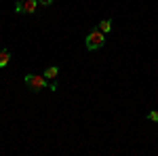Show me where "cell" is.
Segmentation results:
<instances>
[{
    "label": "cell",
    "mask_w": 158,
    "mask_h": 156,
    "mask_svg": "<svg viewBox=\"0 0 158 156\" xmlns=\"http://www.w3.org/2000/svg\"><path fill=\"white\" fill-rule=\"evenodd\" d=\"M59 65H47L44 70H42V74H44V78L47 80H57V76H59Z\"/></svg>",
    "instance_id": "5b68a950"
},
{
    "label": "cell",
    "mask_w": 158,
    "mask_h": 156,
    "mask_svg": "<svg viewBox=\"0 0 158 156\" xmlns=\"http://www.w3.org/2000/svg\"><path fill=\"white\" fill-rule=\"evenodd\" d=\"M146 118H148V120H152V122H158V110H152V112H148Z\"/></svg>",
    "instance_id": "ba28073f"
},
{
    "label": "cell",
    "mask_w": 158,
    "mask_h": 156,
    "mask_svg": "<svg viewBox=\"0 0 158 156\" xmlns=\"http://www.w3.org/2000/svg\"><path fill=\"white\" fill-rule=\"evenodd\" d=\"M53 4H55V0H38V9H40V11L49 9V6H53Z\"/></svg>",
    "instance_id": "52a82bcc"
},
{
    "label": "cell",
    "mask_w": 158,
    "mask_h": 156,
    "mask_svg": "<svg viewBox=\"0 0 158 156\" xmlns=\"http://www.w3.org/2000/svg\"><path fill=\"white\" fill-rule=\"evenodd\" d=\"M49 89L51 91H57V89H59V82H57V80H49Z\"/></svg>",
    "instance_id": "9c48e42d"
},
{
    "label": "cell",
    "mask_w": 158,
    "mask_h": 156,
    "mask_svg": "<svg viewBox=\"0 0 158 156\" xmlns=\"http://www.w3.org/2000/svg\"><path fill=\"white\" fill-rule=\"evenodd\" d=\"M106 42H108V36L101 32V30H91V32H86L85 34V47L89 53H95V51H99V48L106 47Z\"/></svg>",
    "instance_id": "6da1fadb"
},
{
    "label": "cell",
    "mask_w": 158,
    "mask_h": 156,
    "mask_svg": "<svg viewBox=\"0 0 158 156\" xmlns=\"http://www.w3.org/2000/svg\"><path fill=\"white\" fill-rule=\"evenodd\" d=\"M23 82L30 93H40V91H44L49 86V80L44 78V74H25Z\"/></svg>",
    "instance_id": "7a4b0ae2"
},
{
    "label": "cell",
    "mask_w": 158,
    "mask_h": 156,
    "mask_svg": "<svg viewBox=\"0 0 158 156\" xmlns=\"http://www.w3.org/2000/svg\"><path fill=\"white\" fill-rule=\"evenodd\" d=\"M13 11L15 15H34L38 11V0H15Z\"/></svg>",
    "instance_id": "3957f363"
},
{
    "label": "cell",
    "mask_w": 158,
    "mask_h": 156,
    "mask_svg": "<svg viewBox=\"0 0 158 156\" xmlns=\"http://www.w3.org/2000/svg\"><path fill=\"white\" fill-rule=\"evenodd\" d=\"M11 57H13L11 48H0V70H4L11 63Z\"/></svg>",
    "instance_id": "8992f818"
},
{
    "label": "cell",
    "mask_w": 158,
    "mask_h": 156,
    "mask_svg": "<svg viewBox=\"0 0 158 156\" xmlns=\"http://www.w3.org/2000/svg\"><path fill=\"white\" fill-rule=\"evenodd\" d=\"M97 27L108 36V34H112V30H114V19H112V17H108V19H99Z\"/></svg>",
    "instance_id": "277c9868"
}]
</instances>
